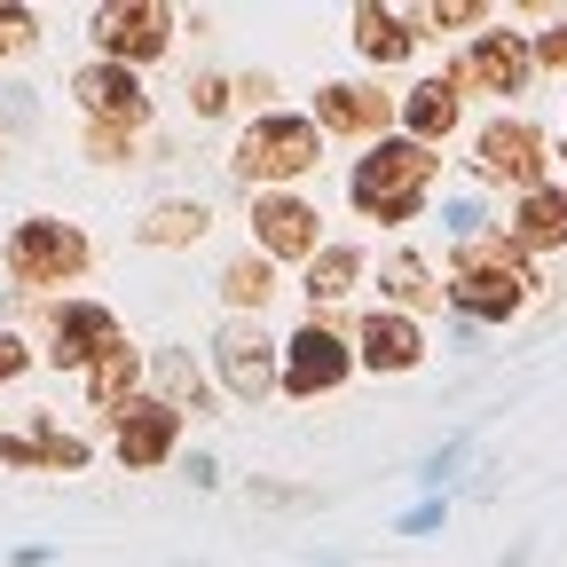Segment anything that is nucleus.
Masks as SVG:
<instances>
[{"label": "nucleus", "instance_id": "obj_5", "mask_svg": "<svg viewBox=\"0 0 567 567\" xmlns=\"http://www.w3.org/2000/svg\"><path fill=\"white\" fill-rule=\"evenodd\" d=\"M71 95H80L95 118H142V111H151V103H142V80L126 63H87L80 80H71Z\"/></svg>", "mask_w": 567, "mask_h": 567}, {"label": "nucleus", "instance_id": "obj_7", "mask_svg": "<svg viewBox=\"0 0 567 567\" xmlns=\"http://www.w3.org/2000/svg\"><path fill=\"white\" fill-rule=\"evenodd\" d=\"M174 425H182L174 402H134V410L118 417V457H126V465H158V457L174 450Z\"/></svg>", "mask_w": 567, "mask_h": 567}, {"label": "nucleus", "instance_id": "obj_13", "mask_svg": "<svg viewBox=\"0 0 567 567\" xmlns=\"http://www.w3.org/2000/svg\"><path fill=\"white\" fill-rule=\"evenodd\" d=\"M417 347H425V339H417L410 316H371V323H363V363H371V371H410Z\"/></svg>", "mask_w": 567, "mask_h": 567}, {"label": "nucleus", "instance_id": "obj_18", "mask_svg": "<svg viewBox=\"0 0 567 567\" xmlns=\"http://www.w3.org/2000/svg\"><path fill=\"white\" fill-rule=\"evenodd\" d=\"M410 126H417V134H450V126H457V80L417 87V95H410Z\"/></svg>", "mask_w": 567, "mask_h": 567}, {"label": "nucleus", "instance_id": "obj_15", "mask_svg": "<svg viewBox=\"0 0 567 567\" xmlns=\"http://www.w3.org/2000/svg\"><path fill=\"white\" fill-rule=\"evenodd\" d=\"M316 111H323L331 126H347V134H371V126L386 118V103H379V95H363V87H323V95H316Z\"/></svg>", "mask_w": 567, "mask_h": 567}, {"label": "nucleus", "instance_id": "obj_24", "mask_svg": "<svg viewBox=\"0 0 567 567\" xmlns=\"http://www.w3.org/2000/svg\"><path fill=\"white\" fill-rule=\"evenodd\" d=\"M488 9H473V0H450V9H434V24H481Z\"/></svg>", "mask_w": 567, "mask_h": 567}, {"label": "nucleus", "instance_id": "obj_23", "mask_svg": "<svg viewBox=\"0 0 567 567\" xmlns=\"http://www.w3.org/2000/svg\"><path fill=\"white\" fill-rule=\"evenodd\" d=\"M386 284H394L402 300H434V284H425V268H417V260H394V276H386Z\"/></svg>", "mask_w": 567, "mask_h": 567}, {"label": "nucleus", "instance_id": "obj_9", "mask_svg": "<svg viewBox=\"0 0 567 567\" xmlns=\"http://www.w3.org/2000/svg\"><path fill=\"white\" fill-rule=\"evenodd\" d=\"M528 80V48L513 40V32H488L473 55H465V71H457V87H496V95H513Z\"/></svg>", "mask_w": 567, "mask_h": 567}, {"label": "nucleus", "instance_id": "obj_17", "mask_svg": "<svg viewBox=\"0 0 567 567\" xmlns=\"http://www.w3.org/2000/svg\"><path fill=\"white\" fill-rule=\"evenodd\" d=\"M354 40H363V55H379V63H402V55H410V32H402V17H386V9H363V17H354Z\"/></svg>", "mask_w": 567, "mask_h": 567}, {"label": "nucleus", "instance_id": "obj_3", "mask_svg": "<svg viewBox=\"0 0 567 567\" xmlns=\"http://www.w3.org/2000/svg\"><path fill=\"white\" fill-rule=\"evenodd\" d=\"M80 260H87V245L71 237L63 221H24V229L9 237V276H17V284H63Z\"/></svg>", "mask_w": 567, "mask_h": 567}, {"label": "nucleus", "instance_id": "obj_16", "mask_svg": "<svg viewBox=\"0 0 567 567\" xmlns=\"http://www.w3.org/2000/svg\"><path fill=\"white\" fill-rule=\"evenodd\" d=\"M513 229H520V245H559V237H567V197H559V189H536V197L520 205Z\"/></svg>", "mask_w": 567, "mask_h": 567}, {"label": "nucleus", "instance_id": "obj_19", "mask_svg": "<svg viewBox=\"0 0 567 567\" xmlns=\"http://www.w3.org/2000/svg\"><path fill=\"white\" fill-rule=\"evenodd\" d=\"M354 268H363V260H354L347 245H331V252L316 260V276H308V292H316V300H339L347 284H354Z\"/></svg>", "mask_w": 567, "mask_h": 567}, {"label": "nucleus", "instance_id": "obj_1", "mask_svg": "<svg viewBox=\"0 0 567 567\" xmlns=\"http://www.w3.org/2000/svg\"><path fill=\"white\" fill-rule=\"evenodd\" d=\"M425 182H434V158H425V142H379L354 174V205L379 213V221H410Z\"/></svg>", "mask_w": 567, "mask_h": 567}, {"label": "nucleus", "instance_id": "obj_10", "mask_svg": "<svg viewBox=\"0 0 567 567\" xmlns=\"http://www.w3.org/2000/svg\"><path fill=\"white\" fill-rule=\"evenodd\" d=\"M339 379H347V347L308 323V331L292 339V371H284V386H292V394H323V386H339Z\"/></svg>", "mask_w": 567, "mask_h": 567}, {"label": "nucleus", "instance_id": "obj_14", "mask_svg": "<svg viewBox=\"0 0 567 567\" xmlns=\"http://www.w3.org/2000/svg\"><path fill=\"white\" fill-rule=\"evenodd\" d=\"M221 371H229V386L252 402V394H268V339H252V331H221Z\"/></svg>", "mask_w": 567, "mask_h": 567}, {"label": "nucleus", "instance_id": "obj_12", "mask_svg": "<svg viewBox=\"0 0 567 567\" xmlns=\"http://www.w3.org/2000/svg\"><path fill=\"white\" fill-rule=\"evenodd\" d=\"M252 221H260L268 252H316V205H300V197H260Z\"/></svg>", "mask_w": 567, "mask_h": 567}, {"label": "nucleus", "instance_id": "obj_21", "mask_svg": "<svg viewBox=\"0 0 567 567\" xmlns=\"http://www.w3.org/2000/svg\"><path fill=\"white\" fill-rule=\"evenodd\" d=\"M197 229H205V213H197V205H158L142 237H151V245H174V237H197Z\"/></svg>", "mask_w": 567, "mask_h": 567}, {"label": "nucleus", "instance_id": "obj_20", "mask_svg": "<svg viewBox=\"0 0 567 567\" xmlns=\"http://www.w3.org/2000/svg\"><path fill=\"white\" fill-rule=\"evenodd\" d=\"M87 386H95V402L111 410V402H118V394L134 386V354H126V347H111V354H103V363L87 371Z\"/></svg>", "mask_w": 567, "mask_h": 567}, {"label": "nucleus", "instance_id": "obj_22", "mask_svg": "<svg viewBox=\"0 0 567 567\" xmlns=\"http://www.w3.org/2000/svg\"><path fill=\"white\" fill-rule=\"evenodd\" d=\"M229 300H252V308L268 300V260H237L229 268Z\"/></svg>", "mask_w": 567, "mask_h": 567}, {"label": "nucleus", "instance_id": "obj_8", "mask_svg": "<svg viewBox=\"0 0 567 567\" xmlns=\"http://www.w3.org/2000/svg\"><path fill=\"white\" fill-rule=\"evenodd\" d=\"M118 347V316L111 308H63L55 316V363H103Z\"/></svg>", "mask_w": 567, "mask_h": 567}, {"label": "nucleus", "instance_id": "obj_26", "mask_svg": "<svg viewBox=\"0 0 567 567\" xmlns=\"http://www.w3.org/2000/svg\"><path fill=\"white\" fill-rule=\"evenodd\" d=\"M544 55H551V63H567V24H559V32L544 40Z\"/></svg>", "mask_w": 567, "mask_h": 567}, {"label": "nucleus", "instance_id": "obj_25", "mask_svg": "<svg viewBox=\"0 0 567 567\" xmlns=\"http://www.w3.org/2000/svg\"><path fill=\"white\" fill-rule=\"evenodd\" d=\"M17 371H24V347H17L9 331H0V379H17Z\"/></svg>", "mask_w": 567, "mask_h": 567}, {"label": "nucleus", "instance_id": "obj_11", "mask_svg": "<svg viewBox=\"0 0 567 567\" xmlns=\"http://www.w3.org/2000/svg\"><path fill=\"white\" fill-rule=\"evenodd\" d=\"M166 9H95V40L111 55H158L166 48Z\"/></svg>", "mask_w": 567, "mask_h": 567}, {"label": "nucleus", "instance_id": "obj_2", "mask_svg": "<svg viewBox=\"0 0 567 567\" xmlns=\"http://www.w3.org/2000/svg\"><path fill=\"white\" fill-rule=\"evenodd\" d=\"M520 292H528V268H520L513 252L465 245V260H457V284H450V300H457L465 316H513V308H520Z\"/></svg>", "mask_w": 567, "mask_h": 567}, {"label": "nucleus", "instance_id": "obj_6", "mask_svg": "<svg viewBox=\"0 0 567 567\" xmlns=\"http://www.w3.org/2000/svg\"><path fill=\"white\" fill-rule=\"evenodd\" d=\"M473 166H481L488 182H536V174H544V142H536L528 126H488Z\"/></svg>", "mask_w": 567, "mask_h": 567}, {"label": "nucleus", "instance_id": "obj_4", "mask_svg": "<svg viewBox=\"0 0 567 567\" xmlns=\"http://www.w3.org/2000/svg\"><path fill=\"white\" fill-rule=\"evenodd\" d=\"M245 174H260V182H284V174H308L316 166V126L308 118H260L252 134H245Z\"/></svg>", "mask_w": 567, "mask_h": 567}]
</instances>
